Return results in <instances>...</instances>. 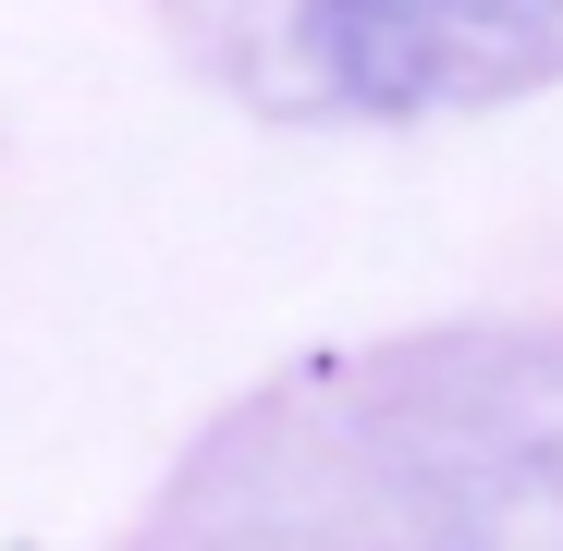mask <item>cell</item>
Wrapping results in <instances>:
<instances>
[{"label":"cell","mask_w":563,"mask_h":551,"mask_svg":"<svg viewBox=\"0 0 563 551\" xmlns=\"http://www.w3.org/2000/svg\"><path fill=\"white\" fill-rule=\"evenodd\" d=\"M465 0H307V49L343 99H417Z\"/></svg>","instance_id":"6da1fadb"}]
</instances>
